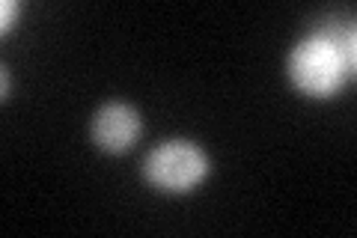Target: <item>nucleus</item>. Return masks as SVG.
<instances>
[{
	"label": "nucleus",
	"instance_id": "f257e3e1",
	"mask_svg": "<svg viewBox=\"0 0 357 238\" xmlns=\"http://www.w3.org/2000/svg\"><path fill=\"white\" fill-rule=\"evenodd\" d=\"M351 69L337 54L331 42L312 33L310 39L298 42L289 54V77L307 96H331L345 84V75Z\"/></svg>",
	"mask_w": 357,
	"mask_h": 238
},
{
	"label": "nucleus",
	"instance_id": "f03ea898",
	"mask_svg": "<svg viewBox=\"0 0 357 238\" xmlns=\"http://www.w3.org/2000/svg\"><path fill=\"white\" fill-rule=\"evenodd\" d=\"M143 173L161 191H188L206 179L208 158L191 140H167L146 155Z\"/></svg>",
	"mask_w": 357,
	"mask_h": 238
},
{
	"label": "nucleus",
	"instance_id": "7ed1b4c3",
	"mask_svg": "<svg viewBox=\"0 0 357 238\" xmlns=\"http://www.w3.org/2000/svg\"><path fill=\"white\" fill-rule=\"evenodd\" d=\"M140 137V113L131 105H105L93 117V140L105 152H122Z\"/></svg>",
	"mask_w": 357,
	"mask_h": 238
},
{
	"label": "nucleus",
	"instance_id": "20e7f679",
	"mask_svg": "<svg viewBox=\"0 0 357 238\" xmlns=\"http://www.w3.org/2000/svg\"><path fill=\"white\" fill-rule=\"evenodd\" d=\"M316 36H321L325 42H331L337 54L345 60L349 69H354V27H345V24H325L321 30H316Z\"/></svg>",
	"mask_w": 357,
	"mask_h": 238
},
{
	"label": "nucleus",
	"instance_id": "39448f33",
	"mask_svg": "<svg viewBox=\"0 0 357 238\" xmlns=\"http://www.w3.org/2000/svg\"><path fill=\"white\" fill-rule=\"evenodd\" d=\"M15 13H18V3H15V0H3V6H0V15H3V18H0V27H3V30L13 27Z\"/></svg>",
	"mask_w": 357,
	"mask_h": 238
}]
</instances>
